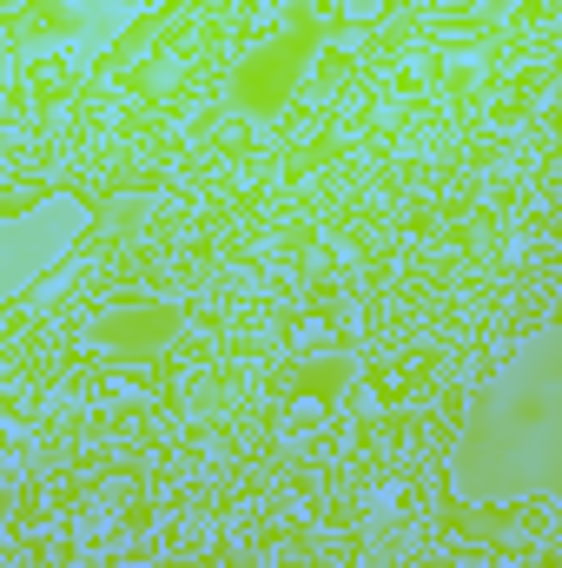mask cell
Instances as JSON below:
<instances>
[{
    "label": "cell",
    "mask_w": 562,
    "mask_h": 568,
    "mask_svg": "<svg viewBox=\"0 0 562 568\" xmlns=\"http://www.w3.org/2000/svg\"><path fill=\"white\" fill-rule=\"evenodd\" d=\"M80 225H87V212H80L73 199H53V205H40V212L7 219V225H0V297H13L40 265H53V258L73 245Z\"/></svg>",
    "instance_id": "6da1fadb"
}]
</instances>
